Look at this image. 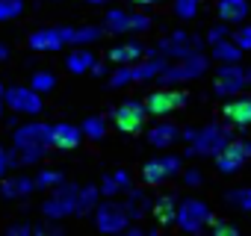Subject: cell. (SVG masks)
Instances as JSON below:
<instances>
[{
    "label": "cell",
    "instance_id": "obj_1",
    "mask_svg": "<svg viewBox=\"0 0 251 236\" xmlns=\"http://www.w3.org/2000/svg\"><path fill=\"white\" fill-rule=\"evenodd\" d=\"M74 210H77V186H71V183H56L50 189V198L42 204V215L48 221H59L65 215H74Z\"/></svg>",
    "mask_w": 251,
    "mask_h": 236
},
{
    "label": "cell",
    "instance_id": "obj_2",
    "mask_svg": "<svg viewBox=\"0 0 251 236\" xmlns=\"http://www.w3.org/2000/svg\"><path fill=\"white\" fill-rule=\"evenodd\" d=\"M0 100L12 112H21V115H39L45 109V100L33 86H9V89H3V97Z\"/></svg>",
    "mask_w": 251,
    "mask_h": 236
},
{
    "label": "cell",
    "instance_id": "obj_7",
    "mask_svg": "<svg viewBox=\"0 0 251 236\" xmlns=\"http://www.w3.org/2000/svg\"><path fill=\"white\" fill-rule=\"evenodd\" d=\"M186 142H192V154H219L227 142L222 127H204L201 133L186 130Z\"/></svg>",
    "mask_w": 251,
    "mask_h": 236
},
{
    "label": "cell",
    "instance_id": "obj_37",
    "mask_svg": "<svg viewBox=\"0 0 251 236\" xmlns=\"http://www.w3.org/2000/svg\"><path fill=\"white\" fill-rule=\"evenodd\" d=\"M148 27H151V21L145 15H130V21H127V30H136V33H142Z\"/></svg>",
    "mask_w": 251,
    "mask_h": 236
},
{
    "label": "cell",
    "instance_id": "obj_38",
    "mask_svg": "<svg viewBox=\"0 0 251 236\" xmlns=\"http://www.w3.org/2000/svg\"><path fill=\"white\" fill-rule=\"evenodd\" d=\"M115 192H121L118 183H115V177H112V174L103 177V183H100V195H115Z\"/></svg>",
    "mask_w": 251,
    "mask_h": 236
},
{
    "label": "cell",
    "instance_id": "obj_23",
    "mask_svg": "<svg viewBox=\"0 0 251 236\" xmlns=\"http://www.w3.org/2000/svg\"><path fill=\"white\" fill-rule=\"evenodd\" d=\"M127 21H130V15L127 12H121V9H112V12H106V30L109 33H127Z\"/></svg>",
    "mask_w": 251,
    "mask_h": 236
},
{
    "label": "cell",
    "instance_id": "obj_46",
    "mask_svg": "<svg viewBox=\"0 0 251 236\" xmlns=\"http://www.w3.org/2000/svg\"><path fill=\"white\" fill-rule=\"evenodd\" d=\"M0 115H3V100H0Z\"/></svg>",
    "mask_w": 251,
    "mask_h": 236
},
{
    "label": "cell",
    "instance_id": "obj_20",
    "mask_svg": "<svg viewBox=\"0 0 251 236\" xmlns=\"http://www.w3.org/2000/svg\"><path fill=\"white\" fill-rule=\"evenodd\" d=\"M98 195H100V189H95V186H86V189H77V215H86V212H92L95 210V204H98Z\"/></svg>",
    "mask_w": 251,
    "mask_h": 236
},
{
    "label": "cell",
    "instance_id": "obj_29",
    "mask_svg": "<svg viewBox=\"0 0 251 236\" xmlns=\"http://www.w3.org/2000/svg\"><path fill=\"white\" fill-rule=\"evenodd\" d=\"M154 212H157V218H160L163 224L175 221V201H172V198H160V201L154 204Z\"/></svg>",
    "mask_w": 251,
    "mask_h": 236
},
{
    "label": "cell",
    "instance_id": "obj_24",
    "mask_svg": "<svg viewBox=\"0 0 251 236\" xmlns=\"http://www.w3.org/2000/svg\"><path fill=\"white\" fill-rule=\"evenodd\" d=\"M24 15V0H0V21H12Z\"/></svg>",
    "mask_w": 251,
    "mask_h": 236
},
{
    "label": "cell",
    "instance_id": "obj_42",
    "mask_svg": "<svg viewBox=\"0 0 251 236\" xmlns=\"http://www.w3.org/2000/svg\"><path fill=\"white\" fill-rule=\"evenodd\" d=\"M186 183H192V186L201 183V174H198V171H186Z\"/></svg>",
    "mask_w": 251,
    "mask_h": 236
},
{
    "label": "cell",
    "instance_id": "obj_28",
    "mask_svg": "<svg viewBox=\"0 0 251 236\" xmlns=\"http://www.w3.org/2000/svg\"><path fill=\"white\" fill-rule=\"evenodd\" d=\"M30 86L42 94V92H50L53 86H56V77L50 74V71H39V74H33V80H30Z\"/></svg>",
    "mask_w": 251,
    "mask_h": 236
},
{
    "label": "cell",
    "instance_id": "obj_32",
    "mask_svg": "<svg viewBox=\"0 0 251 236\" xmlns=\"http://www.w3.org/2000/svg\"><path fill=\"white\" fill-rule=\"evenodd\" d=\"M9 168H18V154L15 151H3L0 148V177H6Z\"/></svg>",
    "mask_w": 251,
    "mask_h": 236
},
{
    "label": "cell",
    "instance_id": "obj_39",
    "mask_svg": "<svg viewBox=\"0 0 251 236\" xmlns=\"http://www.w3.org/2000/svg\"><path fill=\"white\" fill-rule=\"evenodd\" d=\"M112 177H115V183H118V189H124V192H127V189H130V174H127V171H115Z\"/></svg>",
    "mask_w": 251,
    "mask_h": 236
},
{
    "label": "cell",
    "instance_id": "obj_40",
    "mask_svg": "<svg viewBox=\"0 0 251 236\" xmlns=\"http://www.w3.org/2000/svg\"><path fill=\"white\" fill-rule=\"evenodd\" d=\"M213 230H216V233H230V236L236 233V227H233V224H213Z\"/></svg>",
    "mask_w": 251,
    "mask_h": 236
},
{
    "label": "cell",
    "instance_id": "obj_34",
    "mask_svg": "<svg viewBox=\"0 0 251 236\" xmlns=\"http://www.w3.org/2000/svg\"><path fill=\"white\" fill-rule=\"evenodd\" d=\"M230 204L251 210V189H239V192H233V195H230Z\"/></svg>",
    "mask_w": 251,
    "mask_h": 236
},
{
    "label": "cell",
    "instance_id": "obj_11",
    "mask_svg": "<svg viewBox=\"0 0 251 236\" xmlns=\"http://www.w3.org/2000/svg\"><path fill=\"white\" fill-rule=\"evenodd\" d=\"M177 168H180V160H175V157L151 160V163H148V165L142 168V180H145L148 186H157V183H163L166 177L177 174Z\"/></svg>",
    "mask_w": 251,
    "mask_h": 236
},
{
    "label": "cell",
    "instance_id": "obj_10",
    "mask_svg": "<svg viewBox=\"0 0 251 236\" xmlns=\"http://www.w3.org/2000/svg\"><path fill=\"white\" fill-rule=\"evenodd\" d=\"M248 157H251V142H225V148L219 151L216 165H219L222 174H230V171H236Z\"/></svg>",
    "mask_w": 251,
    "mask_h": 236
},
{
    "label": "cell",
    "instance_id": "obj_31",
    "mask_svg": "<svg viewBox=\"0 0 251 236\" xmlns=\"http://www.w3.org/2000/svg\"><path fill=\"white\" fill-rule=\"evenodd\" d=\"M213 53H216V56H219V59H225V62H233V59H236V56H239V47H236V45H230V42H225V39H222V42H219V45H216V47H213Z\"/></svg>",
    "mask_w": 251,
    "mask_h": 236
},
{
    "label": "cell",
    "instance_id": "obj_44",
    "mask_svg": "<svg viewBox=\"0 0 251 236\" xmlns=\"http://www.w3.org/2000/svg\"><path fill=\"white\" fill-rule=\"evenodd\" d=\"M133 3H142V6H148V3H157V0H133Z\"/></svg>",
    "mask_w": 251,
    "mask_h": 236
},
{
    "label": "cell",
    "instance_id": "obj_45",
    "mask_svg": "<svg viewBox=\"0 0 251 236\" xmlns=\"http://www.w3.org/2000/svg\"><path fill=\"white\" fill-rule=\"evenodd\" d=\"M245 83H251V71H245Z\"/></svg>",
    "mask_w": 251,
    "mask_h": 236
},
{
    "label": "cell",
    "instance_id": "obj_25",
    "mask_svg": "<svg viewBox=\"0 0 251 236\" xmlns=\"http://www.w3.org/2000/svg\"><path fill=\"white\" fill-rule=\"evenodd\" d=\"M98 39H100V30L98 27H80V30L71 27V45H92Z\"/></svg>",
    "mask_w": 251,
    "mask_h": 236
},
{
    "label": "cell",
    "instance_id": "obj_5",
    "mask_svg": "<svg viewBox=\"0 0 251 236\" xmlns=\"http://www.w3.org/2000/svg\"><path fill=\"white\" fill-rule=\"evenodd\" d=\"M27 42L33 50H59V47L71 45V27H42V30L30 33Z\"/></svg>",
    "mask_w": 251,
    "mask_h": 236
},
{
    "label": "cell",
    "instance_id": "obj_43",
    "mask_svg": "<svg viewBox=\"0 0 251 236\" xmlns=\"http://www.w3.org/2000/svg\"><path fill=\"white\" fill-rule=\"evenodd\" d=\"M6 56H9V47H6V45H0V59H6Z\"/></svg>",
    "mask_w": 251,
    "mask_h": 236
},
{
    "label": "cell",
    "instance_id": "obj_22",
    "mask_svg": "<svg viewBox=\"0 0 251 236\" xmlns=\"http://www.w3.org/2000/svg\"><path fill=\"white\" fill-rule=\"evenodd\" d=\"M175 136H177V130H175L172 124H157V127L148 133V142H151L154 148H166V145L175 142Z\"/></svg>",
    "mask_w": 251,
    "mask_h": 236
},
{
    "label": "cell",
    "instance_id": "obj_19",
    "mask_svg": "<svg viewBox=\"0 0 251 236\" xmlns=\"http://www.w3.org/2000/svg\"><path fill=\"white\" fill-rule=\"evenodd\" d=\"M142 56V45H136V42H130V45H118V47H112L109 50V59L112 62H136Z\"/></svg>",
    "mask_w": 251,
    "mask_h": 236
},
{
    "label": "cell",
    "instance_id": "obj_17",
    "mask_svg": "<svg viewBox=\"0 0 251 236\" xmlns=\"http://www.w3.org/2000/svg\"><path fill=\"white\" fill-rule=\"evenodd\" d=\"M242 83H245V74H242L239 68H233V65H225V68H222V74H219V86H216V92L227 94V92L242 89Z\"/></svg>",
    "mask_w": 251,
    "mask_h": 236
},
{
    "label": "cell",
    "instance_id": "obj_6",
    "mask_svg": "<svg viewBox=\"0 0 251 236\" xmlns=\"http://www.w3.org/2000/svg\"><path fill=\"white\" fill-rule=\"evenodd\" d=\"M175 221H177L183 230L198 233V230L210 221V210H207V204H201V201H183V204L175 210Z\"/></svg>",
    "mask_w": 251,
    "mask_h": 236
},
{
    "label": "cell",
    "instance_id": "obj_21",
    "mask_svg": "<svg viewBox=\"0 0 251 236\" xmlns=\"http://www.w3.org/2000/svg\"><path fill=\"white\" fill-rule=\"evenodd\" d=\"M127 207H124V212H127V218H142V212L151 207V201L142 195V192H133V189H127Z\"/></svg>",
    "mask_w": 251,
    "mask_h": 236
},
{
    "label": "cell",
    "instance_id": "obj_30",
    "mask_svg": "<svg viewBox=\"0 0 251 236\" xmlns=\"http://www.w3.org/2000/svg\"><path fill=\"white\" fill-rule=\"evenodd\" d=\"M15 154H18V165H33L48 154V148H24V151H15Z\"/></svg>",
    "mask_w": 251,
    "mask_h": 236
},
{
    "label": "cell",
    "instance_id": "obj_27",
    "mask_svg": "<svg viewBox=\"0 0 251 236\" xmlns=\"http://www.w3.org/2000/svg\"><path fill=\"white\" fill-rule=\"evenodd\" d=\"M56 183H62V171H53V168H45L36 177V189H45V192H50Z\"/></svg>",
    "mask_w": 251,
    "mask_h": 236
},
{
    "label": "cell",
    "instance_id": "obj_9",
    "mask_svg": "<svg viewBox=\"0 0 251 236\" xmlns=\"http://www.w3.org/2000/svg\"><path fill=\"white\" fill-rule=\"evenodd\" d=\"M112 121H115V127L124 130V133H136V130H142V124H145V106L136 103V100L121 103V106L112 112Z\"/></svg>",
    "mask_w": 251,
    "mask_h": 236
},
{
    "label": "cell",
    "instance_id": "obj_47",
    "mask_svg": "<svg viewBox=\"0 0 251 236\" xmlns=\"http://www.w3.org/2000/svg\"><path fill=\"white\" fill-rule=\"evenodd\" d=\"M0 97H3V86H0Z\"/></svg>",
    "mask_w": 251,
    "mask_h": 236
},
{
    "label": "cell",
    "instance_id": "obj_36",
    "mask_svg": "<svg viewBox=\"0 0 251 236\" xmlns=\"http://www.w3.org/2000/svg\"><path fill=\"white\" fill-rule=\"evenodd\" d=\"M233 45H236L239 50H248V47H251V27H242V30L236 33V39H233Z\"/></svg>",
    "mask_w": 251,
    "mask_h": 236
},
{
    "label": "cell",
    "instance_id": "obj_14",
    "mask_svg": "<svg viewBox=\"0 0 251 236\" xmlns=\"http://www.w3.org/2000/svg\"><path fill=\"white\" fill-rule=\"evenodd\" d=\"M30 192H36V180L30 177H0V195H3L6 201H15V198H27Z\"/></svg>",
    "mask_w": 251,
    "mask_h": 236
},
{
    "label": "cell",
    "instance_id": "obj_15",
    "mask_svg": "<svg viewBox=\"0 0 251 236\" xmlns=\"http://www.w3.org/2000/svg\"><path fill=\"white\" fill-rule=\"evenodd\" d=\"M225 118H227L230 124H239V127L251 124V97H242V100L227 103L225 106Z\"/></svg>",
    "mask_w": 251,
    "mask_h": 236
},
{
    "label": "cell",
    "instance_id": "obj_13",
    "mask_svg": "<svg viewBox=\"0 0 251 236\" xmlns=\"http://www.w3.org/2000/svg\"><path fill=\"white\" fill-rule=\"evenodd\" d=\"M80 136H83V130L74 127V124H53L50 127V148L71 151V148L80 145Z\"/></svg>",
    "mask_w": 251,
    "mask_h": 236
},
{
    "label": "cell",
    "instance_id": "obj_41",
    "mask_svg": "<svg viewBox=\"0 0 251 236\" xmlns=\"http://www.w3.org/2000/svg\"><path fill=\"white\" fill-rule=\"evenodd\" d=\"M225 36H227V30H225V27H219L216 33H210V39H213V42H222Z\"/></svg>",
    "mask_w": 251,
    "mask_h": 236
},
{
    "label": "cell",
    "instance_id": "obj_35",
    "mask_svg": "<svg viewBox=\"0 0 251 236\" xmlns=\"http://www.w3.org/2000/svg\"><path fill=\"white\" fill-rule=\"evenodd\" d=\"M6 233L9 236H30V233H36V224H24V221L21 224H9Z\"/></svg>",
    "mask_w": 251,
    "mask_h": 236
},
{
    "label": "cell",
    "instance_id": "obj_3",
    "mask_svg": "<svg viewBox=\"0 0 251 236\" xmlns=\"http://www.w3.org/2000/svg\"><path fill=\"white\" fill-rule=\"evenodd\" d=\"M24 148H50V124L27 121V124L15 127V133H12V151H24Z\"/></svg>",
    "mask_w": 251,
    "mask_h": 236
},
{
    "label": "cell",
    "instance_id": "obj_26",
    "mask_svg": "<svg viewBox=\"0 0 251 236\" xmlns=\"http://www.w3.org/2000/svg\"><path fill=\"white\" fill-rule=\"evenodd\" d=\"M103 133H106L103 118L92 115V118H86V121H83V136H89V139H103Z\"/></svg>",
    "mask_w": 251,
    "mask_h": 236
},
{
    "label": "cell",
    "instance_id": "obj_4",
    "mask_svg": "<svg viewBox=\"0 0 251 236\" xmlns=\"http://www.w3.org/2000/svg\"><path fill=\"white\" fill-rule=\"evenodd\" d=\"M166 65L160 62V59H148V62H142V65H127L124 62V68H118L115 74H112V86L118 89V86H127V83H139V80H151V77H160V71H163Z\"/></svg>",
    "mask_w": 251,
    "mask_h": 236
},
{
    "label": "cell",
    "instance_id": "obj_33",
    "mask_svg": "<svg viewBox=\"0 0 251 236\" xmlns=\"http://www.w3.org/2000/svg\"><path fill=\"white\" fill-rule=\"evenodd\" d=\"M198 3H201V0H177L175 12H177L180 18H192V15L198 12Z\"/></svg>",
    "mask_w": 251,
    "mask_h": 236
},
{
    "label": "cell",
    "instance_id": "obj_12",
    "mask_svg": "<svg viewBox=\"0 0 251 236\" xmlns=\"http://www.w3.org/2000/svg\"><path fill=\"white\" fill-rule=\"evenodd\" d=\"M186 103V94L183 92H154V94H148V103H145V112H154V115H166V112H172V109H177V106H183Z\"/></svg>",
    "mask_w": 251,
    "mask_h": 236
},
{
    "label": "cell",
    "instance_id": "obj_8",
    "mask_svg": "<svg viewBox=\"0 0 251 236\" xmlns=\"http://www.w3.org/2000/svg\"><path fill=\"white\" fill-rule=\"evenodd\" d=\"M95 224L103 233H121L127 230V212L121 204H100L95 207Z\"/></svg>",
    "mask_w": 251,
    "mask_h": 236
},
{
    "label": "cell",
    "instance_id": "obj_16",
    "mask_svg": "<svg viewBox=\"0 0 251 236\" xmlns=\"http://www.w3.org/2000/svg\"><path fill=\"white\" fill-rule=\"evenodd\" d=\"M92 62H95V53L86 50V47H77V50H71V53L65 56V68H68L71 74H86V71L92 68Z\"/></svg>",
    "mask_w": 251,
    "mask_h": 236
},
{
    "label": "cell",
    "instance_id": "obj_18",
    "mask_svg": "<svg viewBox=\"0 0 251 236\" xmlns=\"http://www.w3.org/2000/svg\"><path fill=\"white\" fill-rule=\"evenodd\" d=\"M219 15H222V21L236 24L248 15V6H245V0H219Z\"/></svg>",
    "mask_w": 251,
    "mask_h": 236
}]
</instances>
